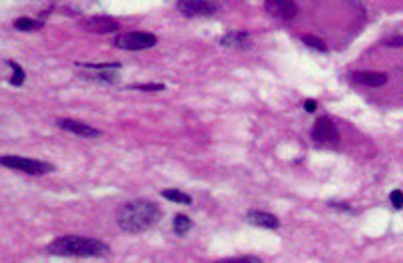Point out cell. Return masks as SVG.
Instances as JSON below:
<instances>
[{"label":"cell","mask_w":403,"mask_h":263,"mask_svg":"<svg viewBox=\"0 0 403 263\" xmlns=\"http://www.w3.org/2000/svg\"><path fill=\"white\" fill-rule=\"evenodd\" d=\"M160 217H162V211L154 201L137 199V201L125 203L117 211V225L125 233H141L149 229L154 223H158Z\"/></svg>","instance_id":"cell-1"},{"label":"cell","mask_w":403,"mask_h":263,"mask_svg":"<svg viewBox=\"0 0 403 263\" xmlns=\"http://www.w3.org/2000/svg\"><path fill=\"white\" fill-rule=\"evenodd\" d=\"M48 253L61 257H97L109 251V247L93 237H79V235H65L48 243Z\"/></svg>","instance_id":"cell-2"},{"label":"cell","mask_w":403,"mask_h":263,"mask_svg":"<svg viewBox=\"0 0 403 263\" xmlns=\"http://www.w3.org/2000/svg\"><path fill=\"white\" fill-rule=\"evenodd\" d=\"M0 163L8 169H16V171H22L26 175H44V173L53 171L51 163H44V161H38V159H28V157H18V155H4L0 159Z\"/></svg>","instance_id":"cell-3"},{"label":"cell","mask_w":403,"mask_h":263,"mask_svg":"<svg viewBox=\"0 0 403 263\" xmlns=\"http://www.w3.org/2000/svg\"><path fill=\"white\" fill-rule=\"evenodd\" d=\"M156 42L158 38L152 32H143V30L123 32L115 38V46L121 50H145V48H152Z\"/></svg>","instance_id":"cell-4"},{"label":"cell","mask_w":403,"mask_h":263,"mask_svg":"<svg viewBox=\"0 0 403 263\" xmlns=\"http://www.w3.org/2000/svg\"><path fill=\"white\" fill-rule=\"evenodd\" d=\"M264 10L280 20H292L298 14V6L294 0H264Z\"/></svg>","instance_id":"cell-5"},{"label":"cell","mask_w":403,"mask_h":263,"mask_svg":"<svg viewBox=\"0 0 403 263\" xmlns=\"http://www.w3.org/2000/svg\"><path fill=\"white\" fill-rule=\"evenodd\" d=\"M313 139L317 143H333L335 145V143H339V131H337V127L331 119L323 117L313 127Z\"/></svg>","instance_id":"cell-6"},{"label":"cell","mask_w":403,"mask_h":263,"mask_svg":"<svg viewBox=\"0 0 403 263\" xmlns=\"http://www.w3.org/2000/svg\"><path fill=\"white\" fill-rule=\"evenodd\" d=\"M178 10L184 16H202V14H214L216 6L206 0H178Z\"/></svg>","instance_id":"cell-7"},{"label":"cell","mask_w":403,"mask_h":263,"mask_svg":"<svg viewBox=\"0 0 403 263\" xmlns=\"http://www.w3.org/2000/svg\"><path fill=\"white\" fill-rule=\"evenodd\" d=\"M246 221L254 227H262V229H278L280 221L276 215L268 213V211H260V209H252L246 213Z\"/></svg>","instance_id":"cell-8"},{"label":"cell","mask_w":403,"mask_h":263,"mask_svg":"<svg viewBox=\"0 0 403 263\" xmlns=\"http://www.w3.org/2000/svg\"><path fill=\"white\" fill-rule=\"evenodd\" d=\"M85 28L95 34H109V32H117L119 24H117V20H113L109 16H91L85 20Z\"/></svg>","instance_id":"cell-9"},{"label":"cell","mask_w":403,"mask_h":263,"mask_svg":"<svg viewBox=\"0 0 403 263\" xmlns=\"http://www.w3.org/2000/svg\"><path fill=\"white\" fill-rule=\"evenodd\" d=\"M57 125H59L61 129H65V131L75 133V135H81V137H89V139L101 135L99 129H93L91 125H85V123H81V121H73V119H59Z\"/></svg>","instance_id":"cell-10"},{"label":"cell","mask_w":403,"mask_h":263,"mask_svg":"<svg viewBox=\"0 0 403 263\" xmlns=\"http://www.w3.org/2000/svg\"><path fill=\"white\" fill-rule=\"evenodd\" d=\"M351 79L359 85L365 87H383L387 83V75L383 73H375V71H361V73H353Z\"/></svg>","instance_id":"cell-11"},{"label":"cell","mask_w":403,"mask_h":263,"mask_svg":"<svg viewBox=\"0 0 403 263\" xmlns=\"http://www.w3.org/2000/svg\"><path fill=\"white\" fill-rule=\"evenodd\" d=\"M220 44H224V46H232V48H246V46H250L248 32H244V30L228 32L226 36L220 38Z\"/></svg>","instance_id":"cell-12"},{"label":"cell","mask_w":403,"mask_h":263,"mask_svg":"<svg viewBox=\"0 0 403 263\" xmlns=\"http://www.w3.org/2000/svg\"><path fill=\"white\" fill-rule=\"evenodd\" d=\"M162 195L168 199V201H174V203H182V205H190L192 203V197L180 189H164Z\"/></svg>","instance_id":"cell-13"},{"label":"cell","mask_w":403,"mask_h":263,"mask_svg":"<svg viewBox=\"0 0 403 263\" xmlns=\"http://www.w3.org/2000/svg\"><path fill=\"white\" fill-rule=\"evenodd\" d=\"M14 26H16L18 30H22V32H32V30L42 28V22H40V20H34V18L22 16V18H18V20L14 22Z\"/></svg>","instance_id":"cell-14"},{"label":"cell","mask_w":403,"mask_h":263,"mask_svg":"<svg viewBox=\"0 0 403 263\" xmlns=\"http://www.w3.org/2000/svg\"><path fill=\"white\" fill-rule=\"evenodd\" d=\"M190 229H192V219L186 217V215H176V219H174V231L178 235H186Z\"/></svg>","instance_id":"cell-15"},{"label":"cell","mask_w":403,"mask_h":263,"mask_svg":"<svg viewBox=\"0 0 403 263\" xmlns=\"http://www.w3.org/2000/svg\"><path fill=\"white\" fill-rule=\"evenodd\" d=\"M300 40H303V42H305V44H307V46H311V48H315V50H323V52H325V50H327V44H325V42H323V40H321V38H317V36H313V34H305V36H303V38H300Z\"/></svg>","instance_id":"cell-16"},{"label":"cell","mask_w":403,"mask_h":263,"mask_svg":"<svg viewBox=\"0 0 403 263\" xmlns=\"http://www.w3.org/2000/svg\"><path fill=\"white\" fill-rule=\"evenodd\" d=\"M8 64H10V69H12V77H10V83H12L14 87H20V85L24 83V71H22V69H20V67H18L16 62H12V60H10Z\"/></svg>","instance_id":"cell-17"},{"label":"cell","mask_w":403,"mask_h":263,"mask_svg":"<svg viewBox=\"0 0 403 263\" xmlns=\"http://www.w3.org/2000/svg\"><path fill=\"white\" fill-rule=\"evenodd\" d=\"M391 205H393L395 209H403V191L401 189H395V191L391 193Z\"/></svg>","instance_id":"cell-18"},{"label":"cell","mask_w":403,"mask_h":263,"mask_svg":"<svg viewBox=\"0 0 403 263\" xmlns=\"http://www.w3.org/2000/svg\"><path fill=\"white\" fill-rule=\"evenodd\" d=\"M220 263H260V259L258 257H234V259H224V261Z\"/></svg>","instance_id":"cell-19"},{"label":"cell","mask_w":403,"mask_h":263,"mask_svg":"<svg viewBox=\"0 0 403 263\" xmlns=\"http://www.w3.org/2000/svg\"><path fill=\"white\" fill-rule=\"evenodd\" d=\"M135 89H139V91H164V85H137Z\"/></svg>","instance_id":"cell-20"},{"label":"cell","mask_w":403,"mask_h":263,"mask_svg":"<svg viewBox=\"0 0 403 263\" xmlns=\"http://www.w3.org/2000/svg\"><path fill=\"white\" fill-rule=\"evenodd\" d=\"M305 109H307L309 113H313V111L317 109V103H315V101H307V103H305Z\"/></svg>","instance_id":"cell-21"}]
</instances>
